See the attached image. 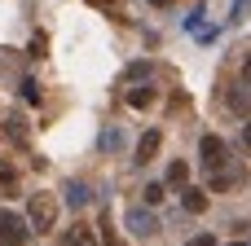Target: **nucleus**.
Here are the masks:
<instances>
[{
	"instance_id": "6e6552de",
	"label": "nucleus",
	"mask_w": 251,
	"mask_h": 246,
	"mask_svg": "<svg viewBox=\"0 0 251 246\" xmlns=\"http://www.w3.org/2000/svg\"><path fill=\"white\" fill-rule=\"evenodd\" d=\"M225 101H229V110H238V114H251V84H247V88H234Z\"/></svg>"
},
{
	"instance_id": "9b49d317",
	"label": "nucleus",
	"mask_w": 251,
	"mask_h": 246,
	"mask_svg": "<svg viewBox=\"0 0 251 246\" xmlns=\"http://www.w3.org/2000/svg\"><path fill=\"white\" fill-rule=\"evenodd\" d=\"M150 101H154V92H150V88H132V92H128V106H137V110H146Z\"/></svg>"
},
{
	"instance_id": "1a4fd4ad",
	"label": "nucleus",
	"mask_w": 251,
	"mask_h": 246,
	"mask_svg": "<svg viewBox=\"0 0 251 246\" xmlns=\"http://www.w3.org/2000/svg\"><path fill=\"white\" fill-rule=\"evenodd\" d=\"M185 180H190V163L176 158V163L168 167V185H172V189H185Z\"/></svg>"
},
{
	"instance_id": "412c9836",
	"label": "nucleus",
	"mask_w": 251,
	"mask_h": 246,
	"mask_svg": "<svg viewBox=\"0 0 251 246\" xmlns=\"http://www.w3.org/2000/svg\"><path fill=\"white\" fill-rule=\"evenodd\" d=\"M150 4H159V9H163V4H172V0H150Z\"/></svg>"
},
{
	"instance_id": "4be33fe9",
	"label": "nucleus",
	"mask_w": 251,
	"mask_h": 246,
	"mask_svg": "<svg viewBox=\"0 0 251 246\" xmlns=\"http://www.w3.org/2000/svg\"><path fill=\"white\" fill-rule=\"evenodd\" d=\"M88 4H115V0H88Z\"/></svg>"
},
{
	"instance_id": "5701e85b",
	"label": "nucleus",
	"mask_w": 251,
	"mask_h": 246,
	"mask_svg": "<svg viewBox=\"0 0 251 246\" xmlns=\"http://www.w3.org/2000/svg\"><path fill=\"white\" fill-rule=\"evenodd\" d=\"M243 4H247V0H238V4H234V9H243Z\"/></svg>"
},
{
	"instance_id": "6ab92c4d",
	"label": "nucleus",
	"mask_w": 251,
	"mask_h": 246,
	"mask_svg": "<svg viewBox=\"0 0 251 246\" xmlns=\"http://www.w3.org/2000/svg\"><path fill=\"white\" fill-rule=\"evenodd\" d=\"M243 145H247V150H251V119H247V123H243Z\"/></svg>"
},
{
	"instance_id": "f03ea898",
	"label": "nucleus",
	"mask_w": 251,
	"mask_h": 246,
	"mask_svg": "<svg viewBox=\"0 0 251 246\" xmlns=\"http://www.w3.org/2000/svg\"><path fill=\"white\" fill-rule=\"evenodd\" d=\"M26 233H31V224L22 216L0 211V246H26Z\"/></svg>"
},
{
	"instance_id": "0eeeda50",
	"label": "nucleus",
	"mask_w": 251,
	"mask_h": 246,
	"mask_svg": "<svg viewBox=\"0 0 251 246\" xmlns=\"http://www.w3.org/2000/svg\"><path fill=\"white\" fill-rule=\"evenodd\" d=\"M181 207H185L190 216H203V211H207V189H190V185H185V189H181Z\"/></svg>"
},
{
	"instance_id": "2eb2a0df",
	"label": "nucleus",
	"mask_w": 251,
	"mask_h": 246,
	"mask_svg": "<svg viewBox=\"0 0 251 246\" xmlns=\"http://www.w3.org/2000/svg\"><path fill=\"white\" fill-rule=\"evenodd\" d=\"M22 97H26V101H40V84H35V79H22Z\"/></svg>"
},
{
	"instance_id": "20e7f679",
	"label": "nucleus",
	"mask_w": 251,
	"mask_h": 246,
	"mask_svg": "<svg viewBox=\"0 0 251 246\" xmlns=\"http://www.w3.org/2000/svg\"><path fill=\"white\" fill-rule=\"evenodd\" d=\"M159 145H163V132H159V128H150V132L137 141V163H141V167H146V163H154Z\"/></svg>"
},
{
	"instance_id": "a211bd4d",
	"label": "nucleus",
	"mask_w": 251,
	"mask_h": 246,
	"mask_svg": "<svg viewBox=\"0 0 251 246\" xmlns=\"http://www.w3.org/2000/svg\"><path fill=\"white\" fill-rule=\"evenodd\" d=\"M44 48H49V40H44V35H35V40H31V53H35V57H44Z\"/></svg>"
},
{
	"instance_id": "f257e3e1",
	"label": "nucleus",
	"mask_w": 251,
	"mask_h": 246,
	"mask_svg": "<svg viewBox=\"0 0 251 246\" xmlns=\"http://www.w3.org/2000/svg\"><path fill=\"white\" fill-rule=\"evenodd\" d=\"M26 224L35 233H53V224H57V198L53 194H31L26 198Z\"/></svg>"
},
{
	"instance_id": "b1692460",
	"label": "nucleus",
	"mask_w": 251,
	"mask_h": 246,
	"mask_svg": "<svg viewBox=\"0 0 251 246\" xmlns=\"http://www.w3.org/2000/svg\"><path fill=\"white\" fill-rule=\"evenodd\" d=\"M229 246H247V242H229Z\"/></svg>"
},
{
	"instance_id": "f8f14e48",
	"label": "nucleus",
	"mask_w": 251,
	"mask_h": 246,
	"mask_svg": "<svg viewBox=\"0 0 251 246\" xmlns=\"http://www.w3.org/2000/svg\"><path fill=\"white\" fill-rule=\"evenodd\" d=\"M4 123H9V136H13V141H18V145H22V141H26V123H22V119H18V114H9V119H4Z\"/></svg>"
},
{
	"instance_id": "ddd939ff",
	"label": "nucleus",
	"mask_w": 251,
	"mask_h": 246,
	"mask_svg": "<svg viewBox=\"0 0 251 246\" xmlns=\"http://www.w3.org/2000/svg\"><path fill=\"white\" fill-rule=\"evenodd\" d=\"M101 238H106V246H124V242H119V233L110 229V216H101Z\"/></svg>"
},
{
	"instance_id": "f3484780",
	"label": "nucleus",
	"mask_w": 251,
	"mask_h": 246,
	"mask_svg": "<svg viewBox=\"0 0 251 246\" xmlns=\"http://www.w3.org/2000/svg\"><path fill=\"white\" fill-rule=\"evenodd\" d=\"M185 246H216V238H212V233H199V238H190Z\"/></svg>"
},
{
	"instance_id": "9d476101",
	"label": "nucleus",
	"mask_w": 251,
	"mask_h": 246,
	"mask_svg": "<svg viewBox=\"0 0 251 246\" xmlns=\"http://www.w3.org/2000/svg\"><path fill=\"white\" fill-rule=\"evenodd\" d=\"M66 202H71V207H84V202H88V185H84V180H75V185L66 189Z\"/></svg>"
},
{
	"instance_id": "423d86ee",
	"label": "nucleus",
	"mask_w": 251,
	"mask_h": 246,
	"mask_svg": "<svg viewBox=\"0 0 251 246\" xmlns=\"http://www.w3.org/2000/svg\"><path fill=\"white\" fill-rule=\"evenodd\" d=\"M62 246H101V242H97V233H93L88 224H71V229L62 233Z\"/></svg>"
},
{
	"instance_id": "7ed1b4c3",
	"label": "nucleus",
	"mask_w": 251,
	"mask_h": 246,
	"mask_svg": "<svg viewBox=\"0 0 251 246\" xmlns=\"http://www.w3.org/2000/svg\"><path fill=\"white\" fill-rule=\"evenodd\" d=\"M199 158H203L207 172L225 167V141H221V136H203V141H199Z\"/></svg>"
},
{
	"instance_id": "dca6fc26",
	"label": "nucleus",
	"mask_w": 251,
	"mask_h": 246,
	"mask_svg": "<svg viewBox=\"0 0 251 246\" xmlns=\"http://www.w3.org/2000/svg\"><path fill=\"white\" fill-rule=\"evenodd\" d=\"M150 70H154V66H150V62H137V66H132V70H128V79H146V75H150Z\"/></svg>"
},
{
	"instance_id": "39448f33",
	"label": "nucleus",
	"mask_w": 251,
	"mask_h": 246,
	"mask_svg": "<svg viewBox=\"0 0 251 246\" xmlns=\"http://www.w3.org/2000/svg\"><path fill=\"white\" fill-rule=\"evenodd\" d=\"M128 229H132L137 238H150V233H159V220H154L150 211H141V207H132V211H128Z\"/></svg>"
},
{
	"instance_id": "aec40b11",
	"label": "nucleus",
	"mask_w": 251,
	"mask_h": 246,
	"mask_svg": "<svg viewBox=\"0 0 251 246\" xmlns=\"http://www.w3.org/2000/svg\"><path fill=\"white\" fill-rule=\"evenodd\" d=\"M243 84H251V57L243 62Z\"/></svg>"
},
{
	"instance_id": "4468645a",
	"label": "nucleus",
	"mask_w": 251,
	"mask_h": 246,
	"mask_svg": "<svg viewBox=\"0 0 251 246\" xmlns=\"http://www.w3.org/2000/svg\"><path fill=\"white\" fill-rule=\"evenodd\" d=\"M163 194H168L163 185H146V202H150V207H159V202H163Z\"/></svg>"
}]
</instances>
